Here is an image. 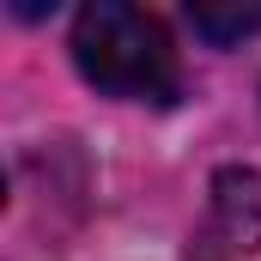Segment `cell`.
Instances as JSON below:
<instances>
[{
	"label": "cell",
	"instance_id": "1",
	"mask_svg": "<svg viewBox=\"0 0 261 261\" xmlns=\"http://www.w3.org/2000/svg\"><path fill=\"white\" fill-rule=\"evenodd\" d=\"M73 61L110 97H140V103H170L176 97L170 31L128 0H91L73 18Z\"/></svg>",
	"mask_w": 261,
	"mask_h": 261
},
{
	"label": "cell",
	"instance_id": "2",
	"mask_svg": "<svg viewBox=\"0 0 261 261\" xmlns=\"http://www.w3.org/2000/svg\"><path fill=\"white\" fill-rule=\"evenodd\" d=\"M261 249V176L255 170H219L200 213L189 261H243Z\"/></svg>",
	"mask_w": 261,
	"mask_h": 261
},
{
	"label": "cell",
	"instance_id": "3",
	"mask_svg": "<svg viewBox=\"0 0 261 261\" xmlns=\"http://www.w3.org/2000/svg\"><path fill=\"white\" fill-rule=\"evenodd\" d=\"M189 18L206 43H237V37L261 31V6H195Z\"/></svg>",
	"mask_w": 261,
	"mask_h": 261
}]
</instances>
